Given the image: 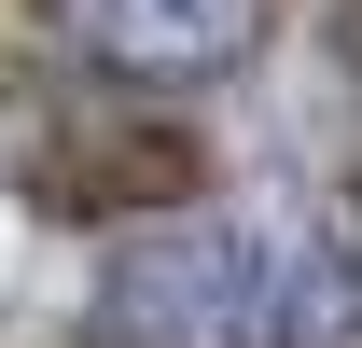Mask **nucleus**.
I'll use <instances>...</instances> for the list:
<instances>
[{
    "instance_id": "nucleus-2",
    "label": "nucleus",
    "mask_w": 362,
    "mask_h": 348,
    "mask_svg": "<svg viewBox=\"0 0 362 348\" xmlns=\"http://www.w3.org/2000/svg\"><path fill=\"white\" fill-rule=\"evenodd\" d=\"M42 28L84 56L98 84L181 98V84H223L237 56L265 42V0H42Z\"/></svg>"
},
{
    "instance_id": "nucleus-1",
    "label": "nucleus",
    "mask_w": 362,
    "mask_h": 348,
    "mask_svg": "<svg viewBox=\"0 0 362 348\" xmlns=\"http://www.w3.org/2000/svg\"><path fill=\"white\" fill-rule=\"evenodd\" d=\"M320 335V251L265 209H139L98 251L84 348H307Z\"/></svg>"
}]
</instances>
